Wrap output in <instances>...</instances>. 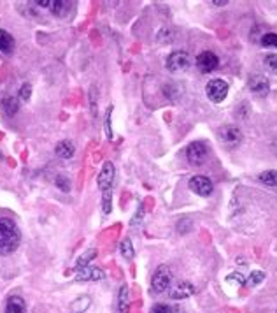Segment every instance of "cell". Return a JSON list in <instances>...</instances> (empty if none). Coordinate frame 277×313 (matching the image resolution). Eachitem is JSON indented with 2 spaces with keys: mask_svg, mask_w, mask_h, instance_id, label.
Returning <instances> with one entry per match:
<instances>
[{
  "mask_svg": "<svg viewBox=\"0 0 277 313\" xmlns=\"http://www.w3.org/2000/svg\"><path fill=\"white\" fill-rule=\"evenodd\" d=\"M54 153H56L60 159L67 160V159H72L74 157L76 148H74V144L70 143V141H60V143L56 144V148H54Z\"/></svg>",
  "mask_w": 277,
  "mask_h": 313,
  "instance_id": "14",
  "label": "cell"
},
{
  "mask_svg": "<svg viewBox=\"0 0 277 313\" xmlns=\"http://www.w3.org/2000/svg\"><path fill=\"white\" fill-rule=\"evenodd\" d=\"M189 188L193 190L195 193H198V195H202V197H207V195H211L212 190H214V185H212V182L209 178H205V176H193L191 180H189Z\"/></svg>",
  "mask_w": 277,
  "mask_h": 313,
  "instance_id": "9",
  "label": "cell"
},
{
  "mask_svg": "<svg viewBox=\"0 0 277 313\" xmlns=\"http://www.w3.org/2000/svg\"><path fill=\"white\" fill-rule=\"evenodd\" d=\"M92 113L95 115V90H92Z\"/></svg>",
  "mask_w": 277,
  "mask_h": 313,
  "instance_id": "33",
  "label": "cell"
},
{
  "mask_svg": "<svg viewBox=\"0 0 277 313\" xmlns=\"http://www.w3.org/2000/svg\"><path fill=\"white\" fill-rule=\"evenodd\" d=\"M34 4H37L39 7H46V9H49V7H51V0H37V2H34Z\"/></svg>",
  "mask_w": 277,
  "mask_h": 313,
  "instance_id": "32",
  "label": "cell"
},
{
  "mask_svg": "<svg viewBox=\"0 0 277 313\" xmlns=\"http://www.w3.org/2000/svg\"><path fill=\"white\" fill-rule=\"evenodd\" d=\"M149 313H174V310L167 305H154Z\"/></svg>",
  "mask_w": 277,
  "mask_h": 313,
  "instance_id": "29",
  "label": "cell"
},
{
  "mask_svg": "<svg viewBox=\"0 0 277 313\" xmlns=\"http://www.w3.org/2000/svg\"><path fill=\"white\" fill-rule=\"evenodd\" d=\"M128 312H130V294H128V287L123 285L118 292V313Z\"/></svg>",
  "mask_w": 277,
  "mask_h": 313,
  "instance_id": "15",
  "label": "cell"
},
{
  "mask_svg": "<svg viewBox=\"0 0 277 313\" xmlns=\"http://www.w3.org/2000/svg\"><path fill=\"white\" fill-rule=\"evenodd\" d=\"M49 11L53 12L54 16H63L69 11V2H65V0H51Z\"/></svg>",
  "mask_w": 277,
  "mask_h": 313,
  "instance_id": "19",
  "label": "cell"
},
{
  "mask_svg": "<svg viewBox=\"0 0 277 313\" xmlns=\"http://www.w3.org/2000/svg\"><path fill=\"white\" fill-rule=\"evenodd\" d=\"M205 92H207V97L214 104H220L228 95V83L223 81V79H211L205 86Z\"/></svg>",
  "mask_w": 277,
  "mask_h": 313,
  "instance_id": "4",
  "label": "cell"
},
{
  "mask_svg": "<svg viewBox=\"0 0 277 313\" xmlns=\"http://www.w3.org/2000/svg\"><path fill=\"white\" fill-rule=\"evenodd\" d=\"M104 276H105L104 271L98 269V267H92V266H86V267H83V269L76 271L77 282H88V280L96 282V280H102Z\"/></svg>",
  "mask_w": 277,
  "mask_h": 313,
  "instance_id": "11",
  "label": "cell"
},
{
  "mask_svg": "<svg viewBox=\"0 0 277 313\" xmlns=\"http://www.w3.org/2000/svg\"><path fill=\"white\" fill-rule=\"evenodd\" d=\"M14 39L7 30H0V51L4 55H11L14 51Z\"/></svg>",
  "mask_w": 277,
  "mask_h": 313,
  "instance_id": "16",
  "label": "cell"
},
{
  "mask_svg": "<svg viewBox=\"0 0 277 313\" xmlns=\"http://www.w3.org/2000/svg\"><path fill=\"white\" fill-rule=\"evenodd\" d=\"M218 137L220 141H223V144H227L228 148H235L242 143V132L239 127H233V125H225L218 132Z\"/></svg>",
  "mask_w": 277,
  "mask_h": 313,
  "instance_id": "6",
  "label": "cell"
},
{
  "mask_svg": "<svg viewBox=\"0 0 277 313\" xmlns=\"http://www.w3.org/2000/svg\"><path fill=\"white\" fill-rule=\"evenodd\" d=\"M228 282H231V280H235V282H239V283H246V280H244V276L240 275V273H233V275L228 276Z\"/></svg>",
  "mask_w": 277,
  "mask_h": 313,
  "instance_id": "30",
  "label": "cell"
},
{
  "mask_svg": "<svg viewBox=\"0 0 277 313\" xmlns=\"http://www.w3.org/2000/svg\"><path fill=\"white\" fill-rule=\"evenodd\" d=\"M191 65V60H189V55L186 51H174V53L169 55L165 62V67L169 72L172 74H179V72H186Z\"/></svg>",
  "mask_w": 277,
  "mask_h": 313,
  "instance_id": "3",
  "label": "cell"
},
{
  "mask_svg": "<svg viewBox=\"0 0 277 313\" xmlns=\"http://www.w3.org/2000/svg\"><path fill=\"white\" fill-rule=\"evenodd\" d=\"M212 4H214V5H220V7H221V5H227L228 4V0H223V2H221V0H212Z\"/></svg>",
  "mask_w": 277,
  "mask_h": 313,
  "instance_id": "34",
  "label": "cell"
},
{
  "mask_svg": "<svg viewBox=\"0 0 277 313\" xmlns=\"http://www.w3.org/2000/svg\"><path fill=\"white\" fill-rule=\"evenodd\" d=\"M114 174H116L114 164H112L111 160H107V162L102 166L100 173H98V178H96V185H98V188H100L102 192L111 190L112 182H114Z\"/></svg>",
  "mask_w": 277,
  "mask_h": 313,
  "instance_id": "7",
  "label": "cell"
},
{
  "mask_svg": "<svg viewBox=\"0 0 277 313\" xmlns=\"http://www.w3.org/2000/svg\"><path fill=\"white\" fill-rule=\"evenodd\" d=\"M262 44L265 48H277V34H265L262 37Z\"/></svg>",
  "mask_w": 277,
  "mask_h": 313,
  "instance_id": "25",
  "label": "cell"
},
{
  "mask_svg": "<svg viewBox=\"0 0 277 313\" xmlns=\"http://www.w3.org/2000/svg\"><path fill=\"white\" fill-rule=\"evenodd\" d=\"M207 155H209L207 146H205L204 143H200V141L191 143L186 148V159H188V162L191 164V166H202V164H205Z\"/></svg>",
  "mask_w": 277,
  "mask_h": 313,
  "instance_id": "5",
  "label": "cell"
},
{
  "mask_svg": "<svg viewBox=\"0 0 277 313\" xmlns=\"http://www.w3.org/2000/svg\"><path fill=\"white\" fill-rule=\"evenodd\" d=\"M258 180L263 183V185L276 188V187H277V171H265V173L260 174Z\"/></svg>",
  "mask_w": 277,
  "mask_h": 313,
  "instance_id": "20",
  "label": "cell"
},
{
  "mask_svg": "<svg viewBox=\"0 0 277 313\" xmlns=\"http://www.w3.org/2000/svg\"><path fill=\"white\" fill-rule=\"evenodd\" d=\"M172 287V273L167 266H158L154 271L153 280H151V289L156 294H162Z\"/></svg>",
  "mask_w": 277,
  "mask_h": 313,
  "instance_id": "2",
  "label": "cell"
},
{
  "mask_svg": "<svg viewBox=\"0 0 277 313\" xmlns=\"http://www.w3.org/2000/svg\"><path fill=\"white\" fill-rule=\"evenodd\" d=\"M5 313H27L25 299L19 296H11L5 303Z\"/></svg>",
  "mask_w": 277,
  "mask_h": 313,
  "instance_id": "13",
  "label": "cell"
},
{
  "mask_svg": "<svg viewBox=\"0 0 277 313\" xmlns=\"http://www.w3.org/2000/svg\"><path fill=\"white\" fill-rule=\"evenodd\" d=\"M249 90L256 95H267L270 90V83L265 76L262 74H254L253 77L249 79Z\"/></svg>",
  "mask_w": 277,
  "mask_h": 313,
  "instance_id": "12",
  "label": "cell"
},
{
  "mask_svg": "<svg viewBox=\"0 0 277 313\" xmlns=\"http://www.w3.org/2000/svg\"><path fill=\"white\" fill-rule=\"evenodd\" d=\"M54 185H56L60 190H63V192H69L70 190V180L67 178L65 174H58L56 178H54Z\"/></svg>",
  "mask_w": 277,
  "mask_h": 313,
  "instance_id": "24",
  "label": "cell"
},
{
  "mask_svg": "<svg viewBox=\"0 0 277 313\" xmlns=\"http://www.w3.org/2000/svg\"><path fill=\"white\" fill-rule=\"evenodd\" d=\"M30 95H32V85L30 83L21 85V88H19V99H21V101H28Z\"/></svg>",
  "mask_w": 277,
  "mask_h": 313,
  "instance_id": "27",
  "label": "cell"
},
{
  "mask_svg": "<svg viewBox=\"0 0 277 313\" xmlns=\"http://www.w3.org/2000/svg\"><path fill=\"white\" fill-rule=\"evenodd\" d=\"M193 294H195V287H193L189 282H181V283H177V285H174L169 289L170 299H176V301L177 299H186Z\"/></svg>",
  "mask_w": 277,
  "mask_h": 313,
  "instance_id": "10",
  "label": "cell"
},
{
  "mask_svg": "<svg viewBox=\"0 0 277 313\" xmlns=\"http://www.w3.org/2000/svg\"><path fill=\"white\" fill-rule=\"evenodd\" d=\"M111 113H112V106L111 108H107V111H105V135H107V139H111L112 137V130H111Z\"/></svg>",
  "mask_w": 277,
  "mask_h": 313,
  "instance_id": "28",
  "label": "cell"
},
{
  "mask_svg": "<svg viewBox=\"0 0 277 313\" xmlns=\"http://www.w3.org/2000/svg\"><path fill=\"white\" fill-rule=\"evenodd\" d=\"M21 232L9 218H0V255H9L19 247Z\"/></svg>",
  "mask_w": 277,
  "mask_h": 313,
  "instance_id": "1",
  "label": "cell"
},
{
  "mask_svg": "<svg viewBox=\"0 0 277 313\" xmlns=\"http://www.w3.org/2000/svg\"><path fill=\"white\" fill-rule=\"evenodd\" d=\"M265 67L270 72L277 74V55H267L265 57Z\"/></svg>",
  "mask_w": 277,
  "mask_h": 313,
  "instance_id": "26",
  "label": "cell"
},
{
  "mask_svg": "<svg viewBox=\"0 0 277 313\" xmlns=\"http://www.w3.org/2000/svg\"><path fill=\"white\" fill-rule=\"evenodd\" d=\"M120 251H121V255H123V257H127L128 260H130V259H134V255H135L134 247H132V241H130V240H125V241H121V245H120Z\"/></svg>",
  "mask_w": 277,
  "mask_h": 313,
  "instance_id": "22",
  "label": "cell"
},
{
  "mask_svg": "<svg viewBox=\"0 0 277 313\" xmlns=\"http://www.w3.org/2000/svg\"><path fill=\"white\" fill-rule=\"evenodd\" d=\"M142 213H144V208H142V204H140V208L137 209V217H135L134 220H132V225H135V224H137V220L140 222V218H142Z\"/></svg>",
  "mask_w": 277,
  "mask_h": 313,
  "instance_id": "31",
  "label": "cell"
},
{
  "mask_svg": "<svg viewBox=\"0 0 277 313\" xmlns=\"http://www.w3.org/2000/svg\"><path fill=\"white\" fill-rule=\"evenodd\" d=\"M272 150H274V153L277 155V139H276V141H274V143H272Z\"/></svg>",
  "mask_w": 277,
  "mask_h": 313,
  "instance_id": "35",
  "label": "cell"
},
{
  "mask_svg": "<svg viewBox=\"0 0 277 313\" xmlns=\"http://www.w3.org/2000/svg\"><path fill=\"white\" fill-rule=\"evenodd\" d=\"M111 199H112L111 190H105V192H102V213H104V215H109V213H111V208H112Z\"/></svg>",
  "mask_w": 277,
  "mask_h": 313,
  "instance_id": "23",
  "label": "cell"
},
{
  "mask_svg": "<svg viewBox=\"0 0 277 313\" xmlns=\"http://www.w3.org/2000/svg\"><path fill=\"white\" fill-rule=\"evenodd\" d=\"M218 65H220V58H218L216 53H212V51H202V53L196 57V67L204 74L212 72Z\"/></svg>",
  "mask_w": 277,
  "mask_h": 313,
  "instance_id": "8",
  "label": "cell"
},
{
  "mask_svg": "<svg viewBox=\"0 0 277 313\" xmlns=\"http://www.w3.org/2000/svg\"><path fill=\"white\" fill-rule=\"evenodd\" d=\"M95 257H96L95 248H90V250H86L83 255H79V259H77V262H76V267H74V271H79V269H83V267H86L93 259H95Z\"/></svg>",
  "mask_w": 277,
  "mask_h": 313,
  "instance_id": "18",
  "label": "cell"
},
{
  "mask_svg": "<svg viewBox=\"0 0 277 313\" xmlns=\"http://www.w3.org/2000/svg\"><path fill=\"white\" fill-rule=\"evenodd\" d=\"M2 109L7 116H14L19 109V102L16 97H4L2 99Z\"/></svg>",
  "mask_w": 277,
  "mask_h": 313,
  "instance_id": "17",
  "label": "cell"
},
{
  "mask_svg": "<svg viewBox=\"0 0 277 313\" xmlns=\"http://www.w3.org/2000/svg\"><path fill=\"white\" fill-rule=\"evenodd\" d=\"M263 280H265V273L260 269H254V271H251V275H249V278L246 280V283L249 287H254V285H258V283H262Z\"/></svg>",
  "mask_w": 277,
  "mask_h": 313,
  "instance_id": "21",
  "label": "cell"
}]
</instances>
